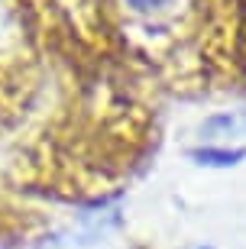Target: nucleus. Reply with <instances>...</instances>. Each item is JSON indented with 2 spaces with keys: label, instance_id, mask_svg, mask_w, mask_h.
<instances>
[{
  "label": "nucleus",
  "instance_id": "f257e3e1",
  "mask_svg": "<svg viewBox=\"0 0 246 249\" xmlns=\"http://www.w3.org/2000/svg\"><path fill=\"white\" fill-rule=\"evenodd\" d=\"M243 156H246L243 149H233V152H227V149H201V152H194V159H201L204 165H233Z\"/></svg>",
  "mask_w": 246,
  "mask_h": 249
},
{
  "label": "nucleus",
  "instance_id": "f03ea898",
  "mask_svg": "<svg viewBox=\"0 0 246 249\" xmlns=\"http://www.w3.org/2000/svg\"><path fill=\"white\" fill-rule=\"evenodd\" d=\"M165 0H130V7H136V10H155V7H162Z\"/></svg>",
  "mask_w": 246,
  "mask_h": 249
}]
</instances>
